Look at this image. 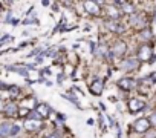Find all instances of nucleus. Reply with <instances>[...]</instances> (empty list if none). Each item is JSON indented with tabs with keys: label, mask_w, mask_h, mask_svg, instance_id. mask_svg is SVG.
<instances>
[{
	"label": "nucleus",
	"mask_w": 156,
	"mask_h": 138,
	"mask_svg": "<svg viewBox=\"0 0 156 138\" xmlns=\"http://www.w3.org/2000/svg\"><path fill=\"white\" fill-rule=\"evenodd\" d=\"M12 129H14V124L11 123H2V126H0V136L2 138H6L9 135H12Z\"/></svg>",
	"instance_id": "10"
},
{
	"label": "nucleus",
	"mask_w": 156,
	"mask_h": 138,
	"mask_svg": "<svg viewBox=\"0 0 156 138\" xmlns=\"http://www.w3.org/2000/svg\"><path fill=\"white\" fill-rule=\"evenodd\" d=\"M138 66H139V60L135 58H127L121 63V67L124 71H135V69H138Z\"/></svg>",
	"instance_id": "6"
},
{
	"label": "nucleus",
	"mask_w": 156,
	"mask_h": 138,
	"mask_svg": "<svg viewBox=\"0 0 156 138\" xmlns=\"http://www.w3.org/2000/svg\"><path fill=\"white\" fill-rule=\"evenodd\" d=\"M48 138H61V135L58 133V132H55V133H52L51 136H48Z\"/></svg>",
	"instance_id": "22"
},
{
	"label": "nucleus",
	"mask_w": 156,
	"mask_h": 138,
	"mask_svg": "<svg viewBox=\"0 0 156 138\" xmlns=\"http://www.w3.org/2000/svg\"><path fill=\"white\" fill-rule=\"evenodd\" d=\"M9 94H11V97H17V95L20 94V89H19L17 86H11V88H9Z\"/></svg>",
	"instance_id": "19"
},
{
	"label": "nucleus",
	"mask_w": 156,
	"mask_h": 138,
	"mask_svg": "<svg viewBox=\"0 0 156 138\" xmlns=\"http://www.w3.org/2000/svg\"><path fill=\"white\" fill-rule=\"evenodd\" d=\"M141 38H142V40H150V38H151V31H150V29H144V31L141 32Z\"/></svg>",
	"instance_id": "18"
},
{
	"label": "nucleus",
	"mask_w": 156,
	"mask_h": 138,
	"mask_svg": "<svg viewBox=\"0 0 156 138\" xmlns=\"http://www.w3.org/2000/svg\"><path fill=\"white\" fill-rule=\"evenodd\" d=\"M148 120H150L151 126H156V111H154V112H153V114L150 115V118H148Z\"/></svg>",
	"instance_id": "20"
},
{
	"label": "nucleus",
	"mask_w": 156,
	"mask_h": 138,
	"mask_svg": "<svg viewBox=\"0 0 156 138\" xmlns=\"http://www.w3.org/2000/svg\"><path fill=\"white\" fill-rule=\"evenodd\" d=\"M150 126H151V123H150L148 118H139V120L135 121L133 129H135V132H138V133H144V132H147V130L150 129Z\"/></svg>",
	"instance_id": "1"
},
{
	"label": "nucleus",
	"mask_w": 156,
	"mask_h": 138,
	"mask_svg": "<svg viewBox=\"0 0 156 138\" xmlns=\"http://www.w3.org/2000/svg\"><path fill=\"white\" fill-rule=\"evenodd\" d=\"M150 58H153V51H151V48L147 46V45H142V46L139 48V51H138V60H139V61H147V60H150ZM150 61H151V60H150Z\"/></svg>",
	"instance_id": "2"
},
{
	"label": "nucleus",
	"mask_w": 156,
	"mask_h": 138,
	"mask_svg": "<svg viewBox=\"0 0 156 138\" xmlns=\"http://www.w3.org/2000/svg\"><path fill=\"white\" fill-rule=\"evenodd\" d=\"M8 69H11V71H16L17 74L23 75V77H28V69L26 67H20V66H9Z\"/></svg>",
	"instance_id": "16"
},
{
	"label": "nucleus",
	"mask_w": 156,
	"mask_h": 138,
	"mask_svg": "<svg viewBox=\"0 0 156 138\" xmlns=\"http://www.w3.org/2000/svg\"><path fill=\"white\" fill-rule=\"evenodd\" d=\"M109 16H110L112 19H115V20H116V19L119 17V11H118L116 8H109Z\"/></svg>",
	"instance_id": "17"
},
{
	"label": "nucleus",
	"mask_w": 156,
	"mask_h": 138,
	"mask_svg": "<svg viewBox=\"0 0 156 138\" xmlns=\"http://www.w3.org/2000/svg\"><path fill=\"white\" fill-rule=\"evenodd\" d=\"M144 107H145V103H144V101L136 100V98L129 100V109H130L132 112H139V111H142Z\"/></svg>",
	"instance_id": "9"
},
{
	"label": "nucleus",
	"mask_w": 156,
	"mask_h": 138,
	"mask_svg": "<svg viewBox=\"0 0 156 138\" xmlns=\"http://www.w3.org/2000/svg\"><path fill=\"white\" fill-rule=\"evenodd\" d=\"M3 114L6 115V117H17L19 115V106L16 104V103H8V104H5V107H3Z\"/></svg>",
	"instance_id": "7"
},
{
	"label": "nucleus",
	"mask_w": 156,
	"mask_h": 138,
	"mask_svg": "<svg viewBox=\"0 0 156 138\" xmlns=\"http://www.w3.org/2000/svg\"><path fill=\"white\" fill-rule=\"evenodd\" d=\"M9 38H11V37H8V34H5V37H3L2 40H0V43H2V45H3V43H5V42H8Z\"/></svg>",
	"instance_id": "21"
},
{
	"label": "nucleus",
	"mask_w": 156,
	"mask_h": 138,
	"mask_svg": "<svg viewBox=\"0 0 156 138\" xmlns=\"http://www.w3.org/2000/svg\"><path fill=\"white\" fill-rule=\"evenodd\" d=\"M145 17L142 14H133L130 17V25L136 29H141V28H145Z\"/></svg>",
	"instance_id": "3"
},
{
	"label": "nucleus",
	"mask_w": 156,
	"mask_h": 138,
	"mask_svg": "<svg viewBox=\"0 0 156 138\" xmlns=\"http://www.w3.org/2000/svg\"><path fill=\"white\" fill-rule=\"evenodd\" d=\"M84 9L90 16H100L101 14V8L97 2H84Z\"/></svg>",
	"instance_id": "4"
},
{
	"label": "nucleus",
	"mask_w": 156,
	"mask_h": 138,
	"mask_svg": "<svg viewBox=\"0 0 156 138\" xmlns=\"http://www.w3.org/2000/svg\"><path fill=\"white\" fill-rule=\"evenodd\" d=\"M106 26H107L110 31H113V32H118V34L124 32V26H122V25H119V23H118V22H115V20L107 22V23H106Z\"/></svg>",
	"instance_id": "14"
},
{
	"label": "nucleus",
	"mask_w": 156,
	"mask_h": 138,
	"mask_svg": "<svg viewBox=\"0 0 156 138\" xmlns=\"http://www.w3.org/2000/svg\"><path fill=\"white\" fill-rule=\"evenodd\" d=\"M103 88H104L103 80H100V78H98V80H95V82L90 85V88H89V89H90V92H92L94 95H100V94L103 92Z\"/></svg>",
	"instance_id": "13"
},
{
	"label": "nucleus",
	"mask_w": 156,
	"mask_h": 138,
	"mask_svg": "<svg viewBox=\"0 0 156 138\" xmlns=\"http://www.w3.org/2000/svg\"><path fill=\"white\" fill-rule=\"evenodd\" d=\"M154 22H156V16H154Z\"/></svg>",
	"instance_id": "23"
},
{
	"label": "nucleus",
	"mask_w": 156,
	"mask_h": 138,
	"mask_svg": "<svg viewBox=\"0 0 156 138\" xmlns=\"http://www.w3.org/2000/svg\"><path fill=\"white\" fill-rule=\"evenodd\" d=\"M126 51H127V45H126L124 42H116V43L113 45V48H112V55H115V57H122V55L126 54Z\"/></svg>",
	"instance_id": "5"
},
{
	"label": "nucleus",
	"mask_w": 156,
	"mask_h": 138,
	"mask_svg": "<svg viewBox=\"0 0 156 138\" xmlns=\"http://www.w3.org/2000/svg\"><path fill=\"white\" fill-rule=\"evenodd\" d=\"M118 86L122 89V91H132L135 86H136V82L133 78H121L118 82Z\"/></svg>",
	"instance_id": "8"
},
{
	"label": "nucleus",
	"mask_w": 156,
	"mask_h": 138,
	"mask_svg": "<svg viewBox=\"0 0 156 138\" xmlns=\"http://www.w3.org/2000/svg\"><path fill=\"white\" fill-rule=\"evenodd\" d=\"M118 6H121V11L122 13H126V14H135V6L132 5V3H127V2H118L116 3Z\"/></svg>",
	"instance_id": "15"
},
{
	"label": "nucleus",
	"mask_w": 156,
	"mask_h": 138,
	"mask_svg": "<svg viewBox=\"0 0 156 138\" xmlns=\"http://www.w3.org/2000/svg\"><path fill=\"white\" fill-rule=\"evenodd\" d=\"M41 127V121H37L35 118H28L25 121V129L26 130H37Z\"/></svg>",
	"instance_id": "12"
},
{
	"label": "nucleus",
	"mask_w": 156,
	"mask_h": 138,
	"mask_svg": "<svg viewBox=\"0 0 156 138\" xmlns=\"http://www.w3.org/2000/svg\"><path fill=\"white\" fill-rule=\"evenodd\" d=\"M35 112L38 114V117H40V118H48V117H49V114H51V109H49V106H48V104L40 103V104H37Z\"/></svg>",
	"instance_id": "11"
}]
</instances>
